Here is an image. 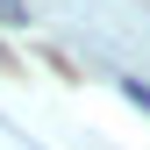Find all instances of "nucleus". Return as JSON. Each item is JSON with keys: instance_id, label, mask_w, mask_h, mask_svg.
<instances>
[]
</instances>
